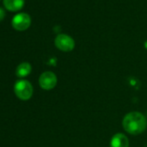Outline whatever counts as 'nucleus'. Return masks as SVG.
Here are the masks:
<instances>
[{"label":"nucleus","instance_id":"obj_6","mask_svg":"<svg viewBox=\"0 0 147 147\" xmlns=\"http://www.w3.org/2000/svg\"><path fill=\"white\" fill-rule=\"evenodd\" d=\"M111 147H128L129 146V140L125 135L123 133H117L115 134L110 142Z\"/></svg>","mask_w":147,"mask_h":147},{"label":"nucleus","instance_id":"obj_2","mask_svg":"<svg viewBox=\"0 0 147 147\" xmlns=\"http://www.w3.org/2000/svg\"><path fill=\"white\" fill-rule=\"evenodd\" d=\"M14 91L18 98L22 100H28L32 97L33 87L30 82L26 80H20L16 82Z\"/></svg>","mask_w":147,"mask_h":147},{"label":"nucleus","instance_id":"obj_4","mask_svg":"<svg viewBox=\"0 0 147 147\" xmlns=\"http://www.w3.org/2000/svg\"><path fill=\"white\" fill-rule=\"evenodd\" d=\"M31 24V18L27 13H18L17 14L11 22L12 27L18 31L26 30Z\"/></svg>","mask_w":147,"mask_h":147},{"label":"nucleus","instance_id":"obj_5","mask_svg":"<svg viewBox=\"0 0 147 147\" xmlns=\"http://www.w3.org/2000/svg\"><path fill=\"white\" fill-rule=\"evenodd\" d=\"M39 84L40 87L44 90L53 89L57 84L56 76L50 71L44 72L39 77Z\"/></svg>","mask_w":147,"mask_h":147},{"label":"nucleus","instance_id":"obj_1","mask_svg":"<svg viewBox=\"0 0 147 147\" xmlns=\"http://www.w3.org/2000/svg\"><path fill=\"white\" fill-rule=\"evenodd\" d=\"M123 127L130 134L137 135L142 133L147 125L145 117L138 112H131L127 113L123 119Z\"/></svg>","mask_w":147,"mask_h":147},{"label":"nucleus","instance_id":"obj_9","mask_svg":"<svg viewBox=\"0 0 147 147\" xmlns=\"http://www.w3.org/2000/svg\"><path fill=\"white\" fill-rule=\"evenodd\" d=\"M5 12L4 11V9L0 8V22L5 18Z\"/></svg>","mask_w":147,"mask_h":147},{"label":"nucleus","instance_id":"obj_3","mask_svg":"<svg viewBox=\"0 0 147 147\" xmlns=\"http://www.w3.org/2000/svg\"><path fill=\"white\" fill-rule=\"evenodd\" d=\"M55 45L60 50L64 52H68L74 49L76 43L71 36L66 34H60L55 39Z\"/></svg>","mask_w":147,"mask_h":147},{"label":"nucleus","instance_id":"obj_8","mask_svg":"<svg viewBox=\"0 0 147 147\" xmlns=\"http://www.w3.org/2000/svg\"><path fill=\"white\" fill-rule=\"evenodd\" d=\"M31 70H32V67L29 62H22L17 67L16 75L19 78H24L30 75Z\"/></svg>","mask_w":147,"mask_h":147},{"label":"nucleus","instance_id":"obj_7","mask_svg":"<svg viewBox=\"0 0 147 147\" xmlns=\"http://www.w3.org/2000/svg\"><path fill=\"white\" fill-rule=\"evenodd\" d=\"M6 10L10 11H18L24 5V0H3Z\"/></svg>","mask_w":147,"mask_h":147}]
</instances>
